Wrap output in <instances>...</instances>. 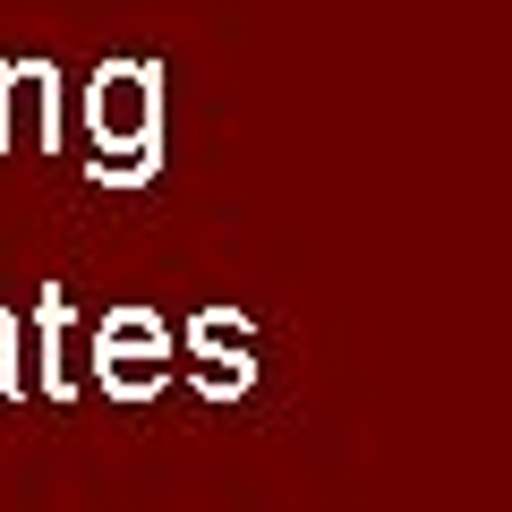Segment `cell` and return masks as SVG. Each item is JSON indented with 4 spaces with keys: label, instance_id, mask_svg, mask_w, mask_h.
<instances>
[{
    "label": "cell",
    "instance_id": "obj_1",
    "mask_svg": "<svg viewBox=\"0 0 512 512\" xmlns=\"http://www.w3.org/2000/svg\"><path fill=\"white\" fill-rule=\"evenodd\" d=\"M86 128H94V146L163 137V60H103L86 77Z\"/></svg>",
    "mask_w": 512,
    "mask_h": 512
},
{
    "label": "cell",
    "instance_id": "obj_2",
    "mask_svg": "<svg viewBox=\"0 0 512 512\" xmlns=\"http://www.w3.org/2000/svg\"><path fill=\"white\" fill-rule=\"evenodd\" d=\"M26 111H35V146H60V69L52 60H0V154H18Z\"/></svg>",
    "mask_w": 512,
    "mask_h": 512
},
{
    "label": "cell",
    "instance_id": "obj_3",
    "mask_svg": "<svg viewBox=\"0 0 512 512\" xmlns=\"http://www.w3.org/2000/svg\"><path fill=\"white\" fill-rule=\"evenodd\" d=\"M94 376H103L111 402H154L171 384V342H128V350H94Z\"/></svg>",
    "mask_w": 512,
    "mask_h": 512
},
{
    "label": "cell",
    "instance_id": "obj_4",
    "mask_svg": "<svg viewBox=\"0 0 512 512\" xmlns=\"http://www.w3.org/2000/svg\"><path fill=\"white\" fill-rule=\"evenodd\" d=\"M35 342H43V393L69 402L77 376H69V291H35Z\"/></svg>",
    "mask_w": 512,
    "mask_h": 512
},
{
    "label": "cell",
    "instance_id": "obj_5",
    "mask_svg": "<svg viewBox=\"0 0 512 512\" xmlns=\"http://www.w3.org/2000/svg\"><path fill=\"white\" fill-rule=\"evenodd\" d=\"M154 171H163V137H146V146H94L86 154V180L94 188H146Z\"/></svg>",
    "mask_w": 512,
    "mask_h": 512
},
{
    "label": "cell",
    "instance_id": "obj_6",
    "mask_svg": "<svg viewBox=\"0 0 512 512\" xmlns=\"http://www.w3.org/2000/svg\"><path fill=\"white\" fill-rule=\"evenodd\" d=\"M256 325L239 308H197L188 316V359H231V350H248Z\"/></svg>",
    "mask_w": 512,
    "mask_h": 512
},
{
    "label": "cell",
    "instance_id": "obj_7",
    "mask_svg": "<svg viewBox=\"0 0 512 512\" xmlns=\"http://www.w3.org/2000/svg\"><path fill=\"white\" fill-rule=\"evenodd\" d=\"M188 384H197L205 402H239V393L256 384V359L248 350H231V359H188Z\"/></svg>",
    "mask_w": 512,
    "mask_h": 512
},
{
    "label": "cell",
    "instance_id": "obj_8",
    "mask_svg": "<svg viewBox=\"0 0 512 512\" xmlns=\"http://www.w3.org/2000/svg\"><path fill=\"white\" fill-rule=\"evenodd\" d=\"M128 342H171V325L154 308H111L103 325H94V350H128Z\"/></svg>",
    "mask_w": 512,
    "mask_h": 512
},
{
    "label": "cell",
    "instance_id": "obj_9",
    "mask_svg": "<svg viewBox=\"0 0 512 512\" xmlns=\"http://www.w3.org/2000/svg\"><path fill=\"white\" fill-rule=\"evenodd\" d=\"M26 384H18V316L0 308V402H18Z\"/></svg>",
    "mask_w": 512,
    "mask_h": 512
}]
</instances>
